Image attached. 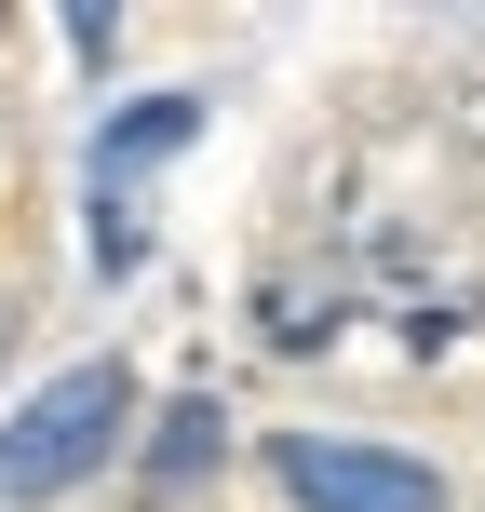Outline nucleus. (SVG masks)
<instances>
[{"mask_svg":"<svg viewBox=\"0 0 485 512\" xmlns=\"http://www.w3.org/2000/svg\"><path fill=\"white\" fill-rule=\"evenodd\" d=\"M135 432V378L122 364H68V378H41L14 418H0V499H68L95 486L108 459H122Z\"/></svg>","mask_w":485,"mask_h":512,"instance_id":"nucleus-1","label":"nucleus"},{"mask_svg":"<svg viewBox=\"0 0 485 512\" xmlns=\"http://www.w3.org/2000/svg\"><path fill=\"white\" fill-rule=\"evenodd\" d=\"M270 486L297 512H445V472L405 459V445H351V432H283Z\"/></svg>","mask_w":485,"mask_h":512,"instance_id":"nucleus-2","label":"nucleus"},{"mask_svg":"<svg viewBox=\"0 0 485 512\" xmlns=\"http://www.w3.org/2000/svg\"><path fill=\"white\" fill-rule=\"evenodd\" d=\"M189 135H203V95H135L122 122L95 135V270H135V243H149V230H135L122 189L149 176L162 149H189Z\"/></svg>","mask_w":485,"mask_h":512,"instance_id":"nucleus-3","label":"nucleus"},{"mask_svg":"<svg viewBox=\"0 0 485 512\" xmlns=\"http://www.w3.org/2000/svg\"><path fill=\"white\" fill-rule=\"evenodd\" d=\"M216 445H230V418H216L203 391H189V405H162V445H149V499L176 512V499H189V486L216 472Z\"/></svg>","mask_w":485,"mask_h":512,"instance_id":"nucleus-4","label":"nucleus"}]
</instances>
